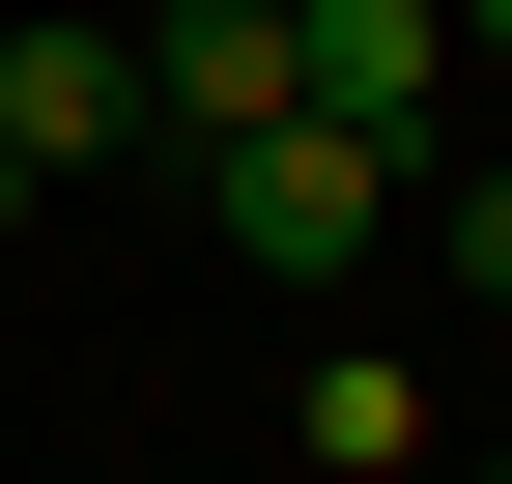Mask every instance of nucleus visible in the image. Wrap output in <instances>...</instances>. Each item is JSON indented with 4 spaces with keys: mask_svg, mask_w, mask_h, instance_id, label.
Returning a JSON list of instances; mask_svg holds the SVG:
<instances>
[{
    "mask_svg": "<svg viewBox=\"0 0 512 484\" xmlns=\"http://www.w3.org/2000/svg\"><path fill=\"white\" fill-rule=\"evenodd\" d=\"M171 228H228V285L342 314V285L399 257V143H342V114H256V143H171Z\"/></svg>",
    "mask_w": 512,
    "mask_h": 484,
    "instance_id": "1",
    "label": "nucleus"
},
{
    "mask_svg": "<svg viewBox=\"0 0 512 484\" xmlns=\"http://www.w3.org/2000/svg\"><path fill=\"white\" fill-rule=\"evenodd\" d=\"M0 171H29V200H86V171H171L143 29H114V0H29V29H0Z\"/></svg>",
    "mask_w": 512,
    "mask_h": 484,
    "instance_id": "2",
    "label": "nucleus"
},
{
    "mask_svg": "<svg viewBox=\"0 0 512 484\" xmlns=\"http://www.w3.org/2000/svg\"><path fill=\"white\" fill-rule=\"evenodd\" d=\"M285 114H342V143L427 171V114H456V0H285Z\"/></svg>",
    "mask_w": 512,
    "mask_h": 484,
    "instance_id": "3",
    "label": "nucleus"
},
{
    "mask_svg": "<svg viewBox=\"0 0 512 484\" xmlns=\"http://www.w3.org/2000/svg\"><path fill=\"white\" fill-rule=\"evenodd\" d=\"M143 114L171 143H256V114H285V0H171L143 29Z\"/></svg>",
    "mask_w": 512,
    "mask_h": 484,
    "instance_id": "4",
    "label": "nucleus"
},
{
    "mask_svg": "<svg viewBox=\"0 0 512 484\" xmlns=\"http://www.w3.org/2000/svg\"><path fill=\"white\" fill-rule=\"evenodd\" d=\"M285 456L399 484V456H456V428H427V371H399V342H342V314H313V371H285Z\"/></svg>",
    "mask_w": 512,
    "mask_h": 484,
    "instance_id": "5",
    "label": "nucleus"
},
{
    "mask_svg": "<svg viewBox=\"0 0 512 484\" xmlns=\"http://www.w3.org/2000/svg\"><path fill=\"white\" fill-rule=\"evenodd\" d=\"M427 228H456V285L512 314V143H484V171H456V200H427Z\"/></svg>",
    "mask_w": 512,
    "mask_h": 484,
    "instance_id": "6",
    "label": "nucleus"
},
{
    "mask_svg": "<svg viewBox=\"0 0 512 484\" xmlns=\"http://www.w3.org/2000/svg\"><path fill=\"white\" fill-rule=\"evenodd\" d=\"M456 57H512V0H456Z\"/></svg>",
    "mask_w": 512,
    "mask_h": 484,
    "instance_id": "7",
    "label": "nucleus"
},
{
    "mask_svg": "<svg viewBox=\"0 0 512 484\" xmlns=\"http://www.w3.org/2000/svg\"><path fill=\"white\" fill-rule=\"evenodd\" d=\"M456 484H512V428H484V456H456Z\"/></svg>",
    "mask_w": 512,
    "mask_h": 484,
    "instance_id": "8",
    "label": "nucleus"
}]
</instances>
